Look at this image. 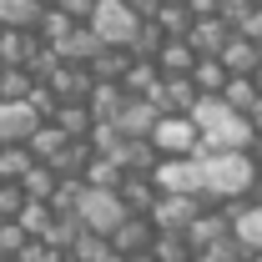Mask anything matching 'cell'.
<instances>
[{
  "mask_svg": "<svg viewBox=\"0 0 262 262\" xmlns=\"http://www.w3.org/2000/svg\"><path fill=\"white\" fill-rule=\"evenodd\" d=\"M116 196L126 202L131 217H146V212H151V202H157V187H151V177H141V171H126V177H121V187H116Z\"/></svg>",
  "mask_w": 262,
  "mask_h": 262,
  "instance_id": "obj_19",
  "label": "cell"
},
{
  "mask_svg": "<svg viewBox=\"0 0 262 262\" xmlns=\"http://www.w3.org/2000/svg\"><path fill=\"white\" fill-rule=\"evenodd\" d=\"M157 71L162 76H192V66H196V51L187 46V40H162V51H157Z\"/></svg>",
  "mask_w": 262,
  "mask_h": 262,
  "instance_id": "obj_23",
  "label": "cell"
},
{
  "mask_svg": "<svg viewBox=\"0 0 262 262\" xmlns=\"http://www.w3.org/2000/svg\"><path fill=\"white\" fill-rule=\"evenodd\" d=\"M56 187H61V177H56L46 162H35L31 171L20 177V192H26V202H51V196H56Z\"/></svg>",
  "mask_w": 262,
  "mask_h": 262,
  "instance_id": "obj_25",
  "label": "cell"
},
{
  "mask_svg": "<svg viewBox=\"0 0 262 262\" xmlns=\"http://www.w3.org/2000/svg\"><path fill=\"white\" fill-rule=\"evenodd\" d=\"M46 166H51L56 177H71V182H81V177H86V166H91V141H66V146H61V151H56Z\"/></svg>",
  "mask_w": 262,
  "mask_h": 262,
  "instance_id": "obj_22",
  "label": "cell"
},
{
  "mask_svg": "<svg viewBox=\"0 0 262 262\" xmlns=\"http://www.w3.org/2000/svg\"><path fill=\"white\" fill-rule=\"evenodd\" d=\"M126 71H131V51H101L96 61H91V81H116L121 86Z\"/></svg>",
  "mask_w": 262,
  "mask_h": 262,
  "instance_id": "obj_32",
  "label": "cell"
},
{
  "mask_svg": "<svg viewBox=\"0 0 262 262\" xmlns=\"http://www.w3.org/2000/svg\"><path fill=\"white\" fill-rule=\"evenodd\" d=\"M157 196H202V166L196 157H162L151 171Z\"/></svg>",
  "mask_w": 262,
  "mask_h": 262,
  "instance_id": "obj_5",
  "label": "cell"
},
{
  "mask_svg": "<svg viewBox=\"0 0 262 262\" xmlns=\"http://www.w3.org/2000/svg\"><path fill=\"white\" fill-rule=\"evenodd\" d=\"M56 10H61L66 20L86 26V20H91V10H96V0H56Z\"/></svg>",
  "mask_w": 262,
  "mask_h": 262,
  "instance_id": "obj_39",
  "label": "cell"
},
{
  "mask_svg": "<svg viewBox=\"0 0 262 262\" xmlns=\"http://www.w3.org/2000/svg\"><path fill=\"white\" fill-rule=\"evenodd\" d=\"M35 91V76L26 66H0V101H26Z\"/></svg>",
  "mask_w": 262,
  "mask_h": 262,
  "instance_id": "obj_30",
  "label": "cell"
},
{
  "mask_svg": "<svg viewBox=\"0 0 262 262\" xmlns=\"http://www.w3.org/2000/svg\"><path fill=\"white\" fill-rule=\"evenodd\" d=\"M192 126H196V136H202V151H247L252 136H257L247 116L227 111L217 96H202L192 106ZM202 151H196V157H202Z\"/></svg>",
  "mask_w": 262,
  "mask_h": 262,
  "instance_id": "obj_2",
  "label": "cell"
},
{
  "mask_svg": "<svg viewBox=\"0 0 262 262\" xmlns=\"http://www.w3.org/2000/svg\"><path fill=\"white\" fill-rule=\"evenodd\" d=\"M151 257H157V262H192V242H187V237H177V232H157Z\"/></svg>",
  "mask_w": 262,
  "mask_h": 262,
  "instance_id": "obj_34",
  "label": "cell"
},
{
  "mask_svg": "<svg viewBox=\"0 0 262 262\" xmlns=\"http://www.w3.org/2000/svg\"><path fill=\"white\" fill-rule=\"evenodd\" d=\"M232 40V26L222 15H196L192 31H187V46H192L196 56H222V46Z\"/></svg>",
  "mask_w": 262,
  "mask_h": 262,
  "instance_id": "obj_14",
  "label": "cell"
},
{
  "mask_svg": "<svg viewBox=\"0 0 262 262\" xmlns=\"http://www.w3.org/2000/svg\"><path fill=\"white\" fill-rule=\"evenodd\" d=\"M0 262H20V257H0Z\"/></svg>",
  "mask_w": 262,
  "mask_h": 262,
  "instance_id": "obj_50",
  "label": "cell"
},
{
  "mask_svg": "<svg viewBox=\"0 0 262 262\" xmlns=\"http://www.w3.org/2000/svg\"><path fill=\"white\" fill-rule=\"evenodd\" d=\"M247 157L257 162V171H262V136H252V146H247Z\"/></svg>",
  "mask_w": 262,
  "mask_h": 262,
  "instance_id": "obj_45",
  "label": "cell"
},
{
  "mask_svg": "<svg viewBox=\"0 0 262 262\" xmlns=\"http://www.w3.org/2000/svg\"><path fill=\"white\" fill-rule=\"evenodd\" d=\"M257 5H262V0H257Z\"/></svg>",
  "mask_w": 262,
  "mask_h": 262,
  "instance_id": "obj_52",
  "label": "cell"
},
{
  "mask_svg": "<svg viewBox=\"0 0 262 262\" xmlns=\"http://www.w3.org/2000/svg\"><path fill=\"white\" fill-rule=\"evenodd\" d=\"M76 217H81V227L86 232H101V237H111V232L126 222V202L116 192H106V187H86L81 182V196H76Z\"/></svg>",
  "mask_w": 262,
  "mask_h": 262,
  "instance_id": "obj_4",
  "label": "cell"
},
{
  "mask_svg": "<svg viewBox=\"0 0 262 262\" xmlns=\"http://www.w3.org/2000/svg\"><path fill=\"white\" fill-rule=\"evenodd\" d=\"M35 5H56V0H35Z\"/></svg>",
  "mask_w": 262,
  "mask_h": 262,
  "instance_id": "obj_48",
  "label": "cell"
},
{
  "mask_svg": "<svg viewBox=\"0 0 262 262\" xmlns=\"http://www.w3.org/2000/svg\"><path fill=\"white\" fill-rule=\"evenodd\" d=\"M192 86H196V96H217V91L227 86L222 61H217V56H196V66H192Z\"/></svg>",
  "mask_w": 262,
  "mask_h": 262,
  "instance_id": "obj_27",
  "label": "cell"
},
{
  "mask_svg": "<svg viewBox=\"0 0 262 262\" xmlns=\"http://www.w3.org/2000/svg\"><path fill=\"white\" fill-rule=\"evenodd\" d=\"M151 146H157V157H196L202 136H196L192 116H162L151 126Z\"/></svg>",
  "mask_w": 262,
  "mask_h": 262,
  "instance_id": "obj_6",
  "label": "cell"
},
{
  "mask_svg": "<svg viewBox=\"0 0 262 262\" xmlns=\"http://www.w3.org/2000/svg\"><path fill=\"white\" fill-rule=\"evenodd\" d=\"M217 61H222V71H227V76H252V71H257V61H262V51L247 40V35L232 31V40L222 46V56H217Z\"/></svg>",
  "mask_w": 262,
  "mask_h": 262,
  "instance_id": "obj_16",
  "label": "cell"
},
{
  "mask_svg": "<svg viewBox=\"0 0 262 262\" xmlns=\"http://www.w3.org/2000/svg\"><path fill=\"white\" fill-rule=\"evenodd\" d=\"M40 10L46 5H35V0H0V26L5 31H35Z\"/></svg>",
  "mask_w": 262,
  "mask_h": 262,
  "instance_id": "obj_26",
  "label": "cell"
},
{
  "mask_svg": "<svg viewBox=\"0 0 262 262\" xmlns=\"http://www.w3.org/2000/svg\"><path fill=\"white\" fill-rule=\"evenodd\" d=\"M86 106H91V121H111V126H116V116H121V106H126V91H121L116 81H96L91 96H86Z\"/></svg>",
  "mask_w": 262,
  "mask_h": 262,
  "instance_id": "obj_18",
  "label": "cell"
},
{
  "mask_svg": "<svg viewBox=\"0 0 262 262\" xmlns=\"http://www.w3.org/2000/svg\"><path fill=\"white\" fill-rule=\"evenodd\" d=\"M121 177H126V171H121L116 162L91 157V166H86V177H81V182H86V187H106V192H116V187H121Z\"/></svg>",
  "mask_w": 262,
  "mask_h": 262,
  "instance_id": "obj_36",
  "label": "cell"
},
{
  "mask_svg": "<svg viewBox=\"0 0 262 262\" xmlns=\"http://www.w3.org/2000/svg\"><path fill=\"white\" fill-rule=\"evenodd\" d=\"M162 116H166V111L157 106V101H146V96H126L121 116H116V131H121L126 141H141V136H151V126H157Z\"/></svg>",
  "mask_w": 262,
  "mask_h": 262,
  "instance_id": "obj_10",
  "label": "cell"
},
{
  "mask_svg": "<svg viewBox=\"0 0 262 262\" xmlns=\"http://www.w3.org/2000/svg\"><path fill=\"white\" fill-rule=\"evenodd\" d=\"M237 35H247V40L262 51V5H252V10H247V20L237 26Z\"/></svg>",
  "mask_w": 262,
  "mask_h": 262,
  "instance_id": "obj_40",
  "label": "cell"
},
{
  "mask_svg": "<svg viewBox=\"0 0 262 262\" xmlns=\"http://www.w3.org/2000/svg\"><path fill=\"white\" fill-rule=\"evenodd\" d=\"M162 5H182V0H162Z\"/></svg>",
  "mask_w": 262,
  "mask_h": 262,
  "instance_id": "obj_49",
  "label": "cell"
},
{
  "mask_svg": "<svg viewBox=\"0 0 262 262\" xmlns=\"http://www.w3.org/2000/svg\"><path fill=\"white\" fill-rule=\"evenodd\" d=\"M182 5H187V15H217V10H222V0H182Z\"/></svg>",
  "mask_w": 262,
  "mask_h": 262,
  "instance_id": "obj_41",
  "label": "cell"
},
{
  "mask_svg": "<svg viewBox=\"0 0 262 262\" xmlns=\"http://www.w3.org/2000/svg\"><path fill=\"white\" fill-rule=\"evenodd\" d=\"M31 166H35V157L26 146H0V182H20Z\"/></svg>",
  "mask_w": 262,
  "mask_h": 262,
  "instance_id": "obj_35",
  "label": "cell"
},
{
  "mask_svg": "<svg viewBox=\"0 0 262 262\" xmlns=\"http://www.w3.org/2000/svg\"><path fill=\"white\" fill-rule=\"evenodd\" d=\"M217 101H222L227 111H237V116H247L252 101H257V81H252V76H227V86L217 91Z\"/></svg>",
  "mask_w": 262,
  "mask_h": 262,
  "instance_id": "obj_24",
  "label": "cell"
},
{
  "mask_svg": "<svg viewBox=\"0 0 262 262\" xmlns=\"http://www.w3.org/2000/svg\"><path fill=\"white\" fill-rule=\"evenodd\" d=\"M247 262H262V252H252V257H247Z\"/></svg>",
  "mask_w": 262,
  "mask_h": 262,
  "instance_id": "obj_47",
  "label": "cell"
},
{
  "mask_svg": "<svg viewBox=\"0 0 262 262\" xmlns=\"http://www.w3.org/2000/svg\"><path fill=\"white\" fill-rule=\"evenodd\" d=\"M151 20H157V31H162L166 40H187V31H192V15H187V5H162Z\"/></svg>",
  "mask_w": 262,
  "mask_h": 262,
  "instance_id": "obj_33",
  "label": "cell"
},
{
  "mask_svg": "<svg viewBox=\"0 0 262 262\" xmlns=\"http://www.w3.org/2000/svg\"><path fill=\"white\" fill-rule=\"evenodd\" d=\"M196 86H192V76H162V111L166 116H192V106H196Z\"/></svg>",
  "mask_w": 262,
  "mask_h": 262,
  "instance_id": "obj_17",
  "label": "cell"
},
{
  "mask_svg": "<svg viewBox=\"0 0 262 262\" xmlns=\"http://www.w3.org/2000/svg\"><path fill=\"white\" fill-rule=\"evenodd\" d=\"M207 202L202 196H157L151 202V212H146V222L157 232H177V237H187V227H192V217L202 212Z\"/></svg>",
  "mask_w": 262,
  "mask_h": 262,
  "instance_id": "obj_7",
  "label": "cell"
},
{
  "mask_svg": "<svg viewBox=\"0 0 262 262\" xmlns=\"http://www.w3.org/2000/svg\"><path fill=\"white\" fill-rule=\"evenodd\" d=\"M51 126H61L71 141H86L96 121H91V106H86V101H61V106H56V116H51Z\"/></svg>",
  "mask_w": 262,
  "mask_h": 262,
  "instance_id": "obj_21",
  "label": "cell"
},
{
  "mask_svg": "<svg viewBox=\"0 0 262 262\" xmlns=\"http://www.w3.org/2000/svg\"><path fill=\"white\" fill-rule=\"evenodd\" d=\"M86 26L96 31V40L106 46V51H131V40H136V31H141V15L131 10L126 0H96V10H91Z\"/></svg>",
  "mask_w": 262,
  "mask_h": 262,
  "instance_id": "obj_3",
  "label": "cell"
},
{
  "mask_svg": "<svg viewBox=\"0 0 262 262\" xmlns=\"http://www.w3.org/2000/svg\"><path fill=\"white\" fill-rule=\"evenodd\" d=\"M252 81H257V91H262V61H257V71H252Z\"/></svg>",
  "mask_w": 262,
  "mask_h": 262,
  "instance_id": "obj_46",
  "label": "cell"
},
{
  "mask_svg": "<svg viewBox=\"0 0 262 262\" xmlns=\"http://www.w3.org/2000/svg\"><path fill=\"white\" fill-rule=\"evenodd\" d=\"M26 247H31V237L20 222H0V257H20Z\"/></svg>",
  "mask_w": 262,
  "mask_h": 262,
  "instance_id": "obj_37",
  "label": "cell"
},
{
  "mask_svg": "<svg viewBox=\"0 0 262 262\" xmlns=\"http://www.w3.org/2000/svg\"><path fill=\"white\" fill-rule=\"evenodd\" d=\"M222 237H232V217L222 207H202L192 217V227H187V242H192V252H207V247H217Z\"/></svg>",
  "mask_w": 262,
  "mask_h": 262,
  "instance_id": "obj_12",
  "label": "cell"
},
{
  "mask_svg": "<svg viewBox=\"0 0 262 262\" xmlns=\"http://www.w3.org/2000/svg\"><path fill=\"white\" fill-rule=\"evenodd\" d=\"M40 86H51V96H56V101H86L96 81H91V66L61 61L56 71H51V76H46V81H40Z\"/></svg>",
  "mask_w": 262,
  "mask_h": 262,
  "instance_id": "obj_8",
  "label": "cell"
},
{
  "mask_svg": "<svg viewBox=\"0 0 262 262\" xmlns=\"http://www.w3.org/2000/svg\"><path fill=\"white\" fill-rule=\"evenodd\" d=\"M196 166H202V202L207 207L242 202L252 192V177H257V162L247 151H202Z\"/></svg>",
  "mask_w": 262,
  "mask_h": 262,
  "instance_id": "obj_1",
  "label": "cell"
},
{
  "mask_svg": "<svg viewBox=\"0 0 262 262\" xmlns=\"http://www.w3.org/2000/svg\"><path fill=\"white\" fill-rule=\"evenodd\" d=\"M151 242H157V227L146 217H126L121 227L111 232V252L116 257H141V252H151Z\"/></svg>",
  "mask_w": 262,
  "mask_h": 262,
  "instance_id": "obj_13",
  "label": "cell"
},
{
  "mask_svg": "<svg viewBox=\"0 0 262 262\" xmlns=\"http://www.w3.org/2000/svg\"><path fill=\"white\" fill-rule=\"evenodd\" d=\"M247 202H252V207H262V171L252 177V192H247Z\"/></svg>",
  "mask_w": 262,
  "mask_h": 262,
  "instance_id": "obj_44",
  "label": "cell"
},
{
  "mask_svg": "<svg viewBox=\"0 0 262 262\" xmlns=\"http://www.w3.org/2000/svg\"><path fill=\"white\" fill-rule=\"evenodd\" d=\"M35 126L40 116L31 111V101H0V146H26Z\"/></svg>",
  "mask_w": 262,
  "mask_h": 262,
  "instance_id": "obj_11",
  "label": "cell"
},
{
  "mask_svg": "<svg viewBox=\"0 0 262 262\" xmlns=\"http://www.w3.org/2000/svg\"><path fill=\"white\" fill-rule=\"evenodd\" d=\"M222 212L232 217V237H237L247 252H262V207H252V202L242 196V202H227Z\"/></svg>",
  "mask_w": 262,
  "mask_h": 262,
  "instance_id": "obj_15",
  "label": "cell"
},
{
  "mask_svg": "<svg viewBox=\"0 0 262 262\" xmlns=\"http://www.w3.org/2000/svg\"><path fill=\"white\" fill-rule=\"evenodd\" d=\"M247 121H252V131L262 136V91H257V101H252V111H247Z\"/></svg>",
  "mask_w": 262,
  "mask_h": 262,
  "instance_id": "obj_43",
  "label": "cell"
},
{
  "mask_svg": "<svg viewBox=\"0 0 262 262\" xmlns=\"http://www.w3.org/2000/svg\"><path fill=\"white\" fill-rule=\"evenodd\" d=\"M51 51H56L61 61L91 66V61H96V56H101V51H106V46H101V40H96V31H91V26H66V31L56 35V40H51Z\"/></svg>",
  "mask_w": 262,
  "mask_h": 262,
  "instance_id": "obj_9",
  "label": "cell"
},
{
  "mask_svg": "<svg viewBox=\"0 0 262 262\" xmlns=\"http://www.w3.org/2000/svg\"><path fill=\"white\" fill-rule=\"evenodd\" d=\"M66 141H71V136H66L61 126H51V121H40V126L31 131V141H26V151H31L35 162H51V157H56V151H61Z\"/></svg>",
  "mask_w": 262,
  "mask_h": 262,
  "instance_id": "obj_28",
  "label": "cell"
},
{
  "mask_svg": "<svg viewBox=\"0 0 262 262\" xmlns=\"http://www.w3.org/2000/svg\"><path fill=\"white\" fill-rule=\"evenodd\" d=\"M20 207H26L20 182H0V222H15V217H20Z\"/></svg>",
  "mask_w": 262,
  "mask_h": 262,
  "instance_id": "obj_38",
  "label": "cell"
},
{
  "mask_svg": "<svg viewBox=\"0 0 262 262\" xmlns=\"http://www.w3.org/2000/svg\"><path fill=\"white\" fill-rule=\"evenodd\" d=\"M126 5H131V0H126Z\"/></svg>",
  "mask_w": 262,
  "mask_h": 262,
  "instance_id": "obj_51",
  "label": "cell"
},
{
  "mask_svg": "<svg viewBox=\"0 0 262 262\" xmlns=\"http://www.w3.org/2000/svg\"><path fill=\"white\" fill-rule=\"evenodd\" d=\"M71 257H76V262H116V252H111V237L81 232V237L71 242Z\"/></svg>",
  "mask_w": 262,
  "mask_h": 262,
  "instance_id": "obj_29",
  "label": "cell"
},
{
  "mask_svg": "<svg viewBox=\"0 0 262 262\" xmlns=\"http://www.w3.org/2000/svg\"><path fill=\"white\" fill-rule=\"evenodd\" d=\"M40 46H46V40L35 31H5V26H0V66H26Z\"/></svg>",
  "mask_w": 262,
  "mask_h": 262,
  "instance_id": "obj_20",
  "label": "cell"
},
{
  "mask_svg": "<svg viewBox=\"0 0 262 262\" xmlns=\"http://www.w3.org/2000/svg\"><path fill=\"white\" fill-rule=\"evenodd\" d=\"M131 10H136V15H141V20H151V15H157V10H162V0H131Z\"/></svg>",
  "mask_w": 262,
  "mask_h": 262,
  "instance_id": "obj_42",
  "label": "cell"
},
{
  "mask_svg": "<svg viewBox=\"0 0 262 262\" xmlns=\"http://www.w3.org/2000/svg\"><path fill=\"white\" fill-rule=\"evenodd\" d=\"M15 222L26 227V237H31V242H40V237L51 232V222H56V212H51V202H26Z\"/></svg>",
  "mask_w": 262,
  "mask_h": 262,
  "instance_id": "obj_31",
  "label": "cell"
}]
</instances>
